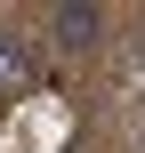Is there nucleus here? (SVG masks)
Returning a JSON list of instances; mask_svg holds the SVG:
<instances>
[{
    "mask_svg": "<svg viewBox=\"0 0 145 153\" xmlns=\"http://www.w3.org/2000/svg\"><path fill=\"white\" fill-rule=\"evenodd\" d=\"M24 89H32V40L0 32V97H24Z\"/></svg>",
    "mask_w": 145,
    "mask_h": 153,
    "instance_id": "f03ea898",
    "label": "nucleus"
},
{
    "mask_svg": "<svg viewBox=\"0 0 145 153\" xmlns=\"http://www.w3.org/2000/svg\"><path fill=\"white\" fill-rule=\"evenodd\" d=\"M48 40H57L65 56H89V48L105 40V8H89V0H65V8H48Z\"/></svg>",
    "mask_w": 145,
    "mask_h": 153,
    "instance_id": "f257e3e1",
    "label": "nucleus"
},
{
    "mask_svg": "<svg viewBox=\"0 0 145 153\" xmlns=\"http://www.w3.org/2000/svg\"><path fill=\"white\" fill-rule=\"evenodd\" d=\"M137 65H145V40H137Z\"/></svg>",
    "mask_w": 145,
    "mask_h": 153,
    "instance_id": "7ed1b4c3",
    "label": "nucleus"
}]
</instances>
